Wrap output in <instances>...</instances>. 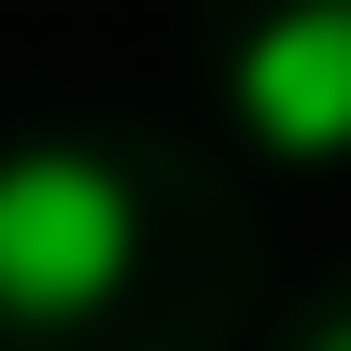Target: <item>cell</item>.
<instances>
[{
  "label": "cell",
  "instance_id": "3",
  "mask_svg": "<svg viewBox=\"0 0 351 351\" xmlns=\"http://www.w3.org/2000/svg\"><path fill=\"white\" fill-rule=\"evenodd\" d=\"M295 351H351V309H337V324H309V337H295Z\"/></svg>",
  "mask_w": 351,
  "mask_h": 351
},
{
  "label": "cell",
  "instance_id": "2",
  "mask_svg": "<svg viewBox=\"0 0 351 351\" xmlns=\"http://www.w3.org/2000/svg\"><path fill=\"white\" fill-rule=\"evenodd\" d=\"M239 112L267 155L337 169L351 155V0H281L267 28L239 43Z\"/></svg>",
  "mask_w": 351,
  "mask_h": 351
},
{
  "label": "cell",
  "instance_id": "1",
  "mask_svg": "<svg viewBox=\"0 0 351 351\" xmlns=\"http://www.w3.org/2000/svg\"><path fill=\"white\" fill-rule=\"evenodd\" d=\"M141 267V197L84 141H14L0 155V324H84Z\"/></svg>",
  "mask_w": 351,
  "mask_h": 351
}]
</instances>
